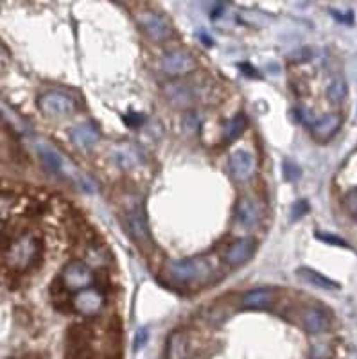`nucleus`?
<instances>
[{
    "mask_svg": "<svg viewBox=\"0 0 357 359\" xmlns=\"http://www.w3.org/2000/svg\"><path fill=\"white\" fill-rule=\"evenodd\" d=\"M356 221H357V214H356Z\"/></svg>",
    "mask_w": 357,
    "mask_h": 359,
    "instance_id": "31",
    "label": "nucleus"
},
{
    "mask_svg": "<svg viewBox=\"0 0 357 359\" xmlns=\"http://www.w3.org/2000/svg\"><path fill=\"white\" fill-rule=\"evenodd\" d=\"M309 211V205L305 200H300V202H296L295 205H293V219H298L302 218V216H305V212Z\"/></svg>",
    "mask_w": 357,
    "mask_h": 359,
    "instance_id": "25",
    "label": "nucleus"
},
{
    "mask_svg": "<svg viewBox=\"0 0 357 359\" xmlns=\"http://www.w3.org/2000/svg\"><path fill=\"white\" fill-rule=\"evenodd\" d=\"M255 250L257 241L253 237H241V239H235L234 243L226 246V250L223 252V261L232 268L243 266L253 257Z\"/></svg>",
    "mask_w": 357,
    "mask_h": 359,
    "instance_id": "10",
    "label": "nucleus"
},
{
    "mask_svg": "<svg viewBox=\"0 0 357 359\" xmlns=\"http://www.w3.org/2000/svg\"><path fill=\"white\" fill-rule=\"evenodd\" d=\"M126 123L131 124V126H138L142 123V117L137 114H131V117H126Z\"/></svg>",
    "mask_w": 357,
    "mask_h": 359,
    "instance_id": "29",
    "label": "nucleus"
},
{
    "mask_svg": "<svg viewBox=\"0 0 357 359\" xmlns=\"http://www.w3.org/2000/svg\"><path fill=\"white\" fill-rule=\"evenodd\" d=\"M163 94L169 99V103L176 108H189V106H194L196 103L201 101V87H198L196 83H185V81L169 83L163 88Z\"/></svg>",
    "mask_w": 357,
    "mask_h": 359,
    "instance_id": "6",
    "label": "nucleus"
},
{
    "mask_svg": "<svg viewBox=\"0 0 357 359\" xmlns=\"http://www.w3.org/2000/svg\"><path fill=\"white\" fill-rule=\"evenodd\" d=\"M2 237H4V232H2V223H0V243H2Z\"/></svg>",
    "mask_w": 357,
    "mask_h": 359,
    "instance_id": "30",
    "label": "nucleus"
},
{
    "mask_svg": "<svg viewBox=\"0 0 357 359\" xmlns=\"http://www.w3.org/2000/svg\"><path fill=\"white\" fill-rule=\"evenodd\" d=\"M246 117H244L243 114H237L235 117L230 119L228 123L225 124V128H223V141H225L226 144H232V142L237 141L239 137L246 132Z\"/></svg>",
    "mask_w": 357,
    "mask_h": 359,
    "instance_id": "20",
    "label": "nucleus"
},
{
    "mask_svg": "<svg viewBox=\"0 0 357 359\" xmlns=\"http://www.w3.org/2000/svg\"><path fill=\"white\" fill-rule=\"evenodd\" d=\"M277 297L278 291L275 288H269V286L255 288L243 295L241 306H243V309H248V311H262V309H268V307L273 306L277 302Z\"/></svg>",
    "mask_w": 357,
    "mask_h": 359,
    "instance_id": "15",
    "label": "nucleus"
},
{
    "mask_svg": "<svg viewBox=\"0 0 357 359\" xmlns=\"http://www.w3.org/2000/svg\"><path fill=\"white\" fill-rule=\"evenodd\" d=\"M115 162L124 169H131L138 164V157L129 148H119L115 149Z\"/></svg>",
    "mask_w": 357,
    "mask_h": 359,
    "instance_id": "23",
    "label": "nucleus"
},
{
    "mask_svg": "<svg viewBox=\"0 0 357 359\" xmlns=\"http://www.w3.org/2000/svg\"><path fill=\"white\" fill-rule=\"evenodd\" d=\"M147 343V331L146 329H140L135 336V351H140L142 347Z\"/></svg>",
    "mask_w": 357,
    "mask_h": 359,
    "instance_id": "26",
    "label": "nucleus"
},
{
    "mask_svg": "<svg viewBox=\"0 0 357 359\" xmlns=\"http://www.w3.org/2000/svg\"><path fill=\"white\" fill-rule=\"evenodd\" d=\"M284 169H286V178L289 180V182H293V180H296V178H298V176H300V171H298V167L293 166L291 162L284 164Z\"/></svg>",
    "mask_w": 357,
    "mask_h": 359,
    "instance_id": "27",
    "label": "nucleus"
},
{
    "mask_svg": "<svg viewBox=\"0 0 357 359\" xmlns=\"http://www.w3.org/2000/svg\"><path fill=\"white\" fill-rule=\"evenodd\" d=\"M44 254V243L38 236L26 232L17 239L9 241L4 252V264L9 272L24 273L36 268L42 261Z\"/></svg>",
    "mask_w": 357,
    "mask_h": 359,
    "instance_id": "1",
    "label": "nucleus"
},
{
    "mask_svg": "<svg viewBox=\"0 0 357 359\" xmlns=\"http://www.w3.org/2000/svg\"><path fill=\"white\" fill-rule=\"evenodd\" d=\"M163 272L174 284L199 286L212 281V277L216 275V268L207 257H187L167 261Z\"/></svg>",
    "mask_w": 357,
    "mask_h": 359,
    "instance_id": "2",
    "label": "nucleus"
},
{
    "mask_svg": "<svg viewBox=\"0 0 357 359\" xmlns=\"http://www.w3.org/2000/svg\"><path fill=\"white\" fill-rule=\"evenodd\" d=\"M122 221L133 241L137 243L138 246H142V248H146L151 243V239L149 230H147V219L146 214H144V207H142V203L137 202L135 205L126 207Z\"/></svg>",
    "mask_w": 357,
    "mask_h": 359,
    "instance_id": "4",
    "label": "nucleus"
},
{
    "mask_svg": "<svg viewBox=\"0 0 357 359\" xmlns=\"http://www.w3.org/2000/svg\"><path fill=\"white\" fill-rule=\"evenodd\" d=\"M234 218L235 223L241 228H255L260 223V218H262V207H260V203L257 202L255 198H239L237 205H235Z\"/></svg>",
    "mask_w": 357,
    "mask_h": 359,
    "instance_id": "12",
    "label": "nucleus"
},
{
    "mask_svg": "<svg viewBox=\"0 0 357 359\" xmlns=\"http://www.w3.org/2000/svg\"><path fill=\"white\" fill-rule=\"evenodd\" d=\"M341 128V115L340 114H327L322 119H318L316 123L311 126V133H313L314 141L327 142L331 141L332 137L338 133Z\"/></svg>",
    "mask_w": 357,
    "mask_h": 359,
    "instance_id": "16",
    "label": "nucleus"
},
{
    "mask_svg": "<svg viewBox=\"0 0 357 359\" xmlns=\"http://www.w3.org/2000/svg\"><path fill=\"white\" fill-rule=\"evenodd\" d=\"M71 139L77 148L92 149L93 146L101 141V133H99V130L93 126V124L84 123V124H80V126H75L74 130H72Z\"/></svg>",
    "mask_w": 357,
    "mask_h": 359,
    "instance_id": "18",
    "label": "nucleus"
},
{
    "mask_svg": "<svg viewBox=\"0 0 357 359\" xmlns=\"http://www.w3.org/2000/svg\"><path fill=\"white\" fill-rule=\"evenodd\" d=\"M38 108L49 117H71L75 112V103L68 94L49 90L38 99Z\"/></svg>",
    "mask_w": 357,
    "mask_h": 359,
    "instance_id": "5",
    "label": "nucleus"
},
{
    "mask_svg": "<svg viewBox=\"0 0 357 359\" xmlns=\"http://www.w3.org/2000/svg\"><path fill=\"white\" fill-rule=\"evenodd\" d=\"M57 281H60V286L65 291H71V293L75 295L83 291V289L92 288L93 272L89 263H84L81 259H72L63 266Z\"/></svg>",
    "mask_w": 357,
    "mask_h": 359,
    "instance_id": "3",
    "label": "nucleus"
},
{
    "mask_svg": "<svg viewBox=\"0 0 357 359\" xmlns=\"http://www.w3.org/2000/svg\"><path fill=\"white\" fill-rule=\"evenodd\" d=\"M190 334L187 331H174L169 336L165 347V358L167 359H189L190 356Z\"/></svg>",
    "mask_w": 357,
    "mask_h": 359,
    "instance_id": "17",
    "label": "nucleus"
},
{
    "mask_svg": "<svg viewBox=\"0 0 357 359\" xmlns=\"http://www.w3.org/2000/svg\"><path fill=\"white\" fill-rule=\"evenodd\" d=\"M102 306H104V297L98 288L83 289L80 293H75L72 298V309L77 315L83 316H95L101 313Z\"/></svg>",
    "mask_w": 357,
    "mask_h": 359,
    "instance_id": "11",
    "label": "nucleus"
},
{
    "mask_svg": "<svg viewBox=\"0 0 357 359\" xmlns=\"http://www.w3.org/2000/svg\"><path fill=\"white\" fill-rule=\"evenodd\" d=\"M257 160L255 155L248 149H237L230 157V173L237 182H248L255 175Z\"/></svg>",
    "mask_w": 357,
    "mask_h": 359,
    "instance_id": "14",
    "label": "nucleus"
},
{
    "mask_svg": "<svg viewBox=\"0 0 357 359\" xmlns=\"http://www.w3.org/2000/svg\"><path fill=\"white\" fill-rule=\"evenodd\" d=\"M17 196L8 189H0V223L13 216L17 209Z\"/></svg>",
    "mask_w": 357,
    "mask_h": 359,
    "instance_id": "21",
    "label": "nucleus"
},
{
    "mask_svg": "<svg viewBox=\"0 0 357 359\" xmlns=\"http://www.w3.org/2000/svg\"><path fill=\"white\" fill-rule=\"evenodd\" d=\"M332 17L336 18V20H340V22H345V24H352L354 22V15L350 13L349 17H345V15H341V11H331Z\"/></svg>",
    "mask_w": 357,
    "mask_h": 359,
    "instance_id": "28",
    "label": "nucleus"
},
{
    "mask_svg": "<svg viewBox=\"0 0 357 359\" xmlns=\"http://www.w3.org/2000/svg\"><path fill=\"white\" fill-rule=\"evenodd\" d=\"M160 67L167 76L180 78V76L190 74L192 71H196L198 63H196L194 56L190 53L181 51V49H174V51L163 54L162 60H160Z\"/></svg>",
    "mask_w": 357,
    "mask_h": 359,
    "instance_id": "8",
    "label": "nucleus"
},
{
    "mask_svg": "<svg viewBox=\"0 0 357 359\" xmlns=\"http://www.w3.org/2000/svg\"><path fill=\"white\" fill-rule=\"evenodd\" d=\"M300 324L309 334H323L331 329V316L318 306H305L300 313Z\"/></svg>",
    "mask_w": 357,
    "mask_h": 359,
    "instance_id": "13",
    "label": "nucleus"
},
{
    "mask_svg": "<svg viewBox=\"0 0 357 359\" xmlns=\"http://www.w3.org/2000/svg\"><path fill=\"white\" fill-rule=\"evenodd\" d=\"M137 22L142 31L146 33L147 38L154 44H162L172 36V29L167 20L154 11H140L137 15Z\"/></svg>",
    "mask_w": 357,
    "mask_h": 359,
    "instance_id": "7",
    "label": "nucleus"
},
{
    "mask_svg": "<svg viewBox=\"0 0 357 359\" xmlns=\"http://www.w3.org/2000/svg\"><path fill=\"white\" fill-rule=\"evenodd\" d=\"M314 237L320 239V241L327 243V245H332V246H340V248H350V245L345 239L338 236H332V234H327V232H314Z\"/></svg>",
    "mask_w": 357,
    "mask_h": 359,
    "instance_id": "24",
    "label": "nucleus"
},
{
    "mask_svg": "<svg viewBox=\"0 0 357 359\" xmlns=\"http://www.w3.org/2000/svg\"><path fill=\"white\" fill-rule=\"evenodd\" d=\"M349 94V88H347V83H345V79L338 78L334 79L329 88H327V97L331 99V103H336V105H340V103L345 101V97Z\"/></svg>",
    "mask_w": 357,
    "mask_h": 359,
    "instance_id": "22",
    "label": "nucleus"
},
{
    "mask_svg": "<svg viewBox=\"0 0 357 359\" xmlns=\"http://www.w3.org/2000/svg\"><path fill=\"white\" fill-rule=\"evenodd\" d=\"M296 275L300 277L304 282H307V284L314 286V288L340 289V284H338V282L329 279V277L323 275V273L316 272V270H313V268H305V266L298 268V270H296Z\"/></svg>",
    "mask_w": 357,
    "mask_h": 359,
    "instance_id": "19",
    "label": "nucleus"
},
{
    "mask_svg": "<svg viewBox=\"0 0 357 359\" xmlns=\"http://www.w3.org/2000/svg\"><path fill=\"white\" fill-rule=\"evenodd\" d=\"M38 155H40L42 162L45 164V167L53 171L54 175L65 176V178H72L75 182H81V176L75 173L74 167L66 162L62 153H57L56 149L49 144H38Z\"/></svg>",
    "mask_w": 357,
    "mask_h": 359,
    "instance_id": "9",
    "label": "nucleus"
}]
</instances>
